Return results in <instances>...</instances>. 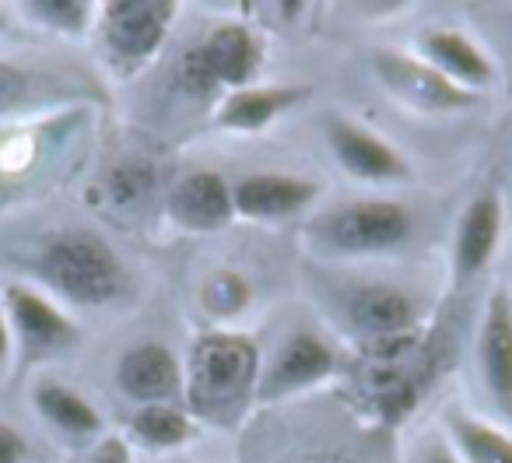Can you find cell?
Here are the masks:
<instances>
[{"mask_svg": "<svg viewBox=\"0 0 512 463\" xmlns=\"http://www.w3.org/2000/svg\"><path fill=\"white\" fill-rule=\"evenodd\" d=\"M36 271L53 295L78 306H109L127 292L120 253L92 228H64L46 239Z\"/></svg>", "mask_w": 512, "mask_h": 463, "instance_id": "obj_1", "label": "cell"}, {"mask_svg": "<svg viewBox=\"0 0 512 463\" xmlns=\"http://www.w3.org/2000/svg\"><path fill=\"white\" fill-rule=\"evenodd\" d=\"M260 376V351L246 334L211 330L197 337L183 369V397L193 411L221 414L253 397Z\"/></svg>", "mask_w": 512, "mask_h": 463, "instance_id": "obj_2", "label": "cell"}, {"mask_svg": "<svg viewBox=\"0 0 512 463\" xmlns=\"http://www.w3.org/2000/svg\"><path fill=\"white\" fill-rule=\"evenodd\" d=\"M306 232L330 257H379L411 243L414 218L400 200H351L316 214Z\"/></svg>", "mask_w": 512, "mask_h": 463, "instance_id": "obj_3", "label": "cell"}, {"mask_svg": "<svg viewBox=\"0 0 512 463\" xmlns=\"http://www.w3.org/2000/svg\"><path fill=\"white\" fill-rule=\"evenodd\" d=\"M264 64V43L253 29L239 22L214 25L204 43L193 46L179 60V85L190 95H211L218 88L239 92L249 88Z\"/></svg>", "mask_w": 512, "mask_h": 463, "instance_id": "obj_4", "label": "cell"}, {"mask_svg": "<svg viewBox=\"0 0 512 463\" xmlns=\"http://www.w3.org/2000/svg\"><path fill=\"white\" fill-rule=\"evenodd\" d=\"M334 309L351 334L362 341H407L421 323V302L407 288L390 281H355L341 285Z\"/></svg>", "mask_w": 512, "mask_h": 463, "instance_id": "obj_5", "label": "cell"}, {"mask_svg": "<svg viewBox=\"0 0 512 463\" xmlns=\"http://www.w3.org/2000/svg\"><path fill=\"white\" fill-rule=\"evenodd\" d=\"M372 74L393 99L404 102L407 109H418V113H460V109L477 106V99H481V95L463 92L460 85L442 78L418 53L376 50L372 53Z\"/></svg>", "mask_w": 512, "mask_h": 463, "instance_id": "obj_6", "label": "cell"}, {"mask_svg": "<svg viewBox=\"0 0 512 463\" xmlns=\"http://www.w3.org/2000/svg\"><path fill=\"white\" fill-rule=\"evenodd\" d=\"M4 309H8L11 337L18 341V348H22V355L29 362H43V358L78 348L81 327L39 288L11 281L4 288Z\"/></svg>", "mask_w": 512, "mask_h": 463, "instance_id": "obj_7", "label": "cell"}, {"mask_svg": "<svg viewBox=\"0 0 512 463\" xmlns=\"http://www.w3.org/2000/svg\"><path fill=\"white\" fill-rule=\"evenodd\" d=\"M176 22V4L169 0H113L99 15V32L109 57L120 64H148L162 50Z\"/></svg>", "mask_w": 512, "mask_h": 463, "instance_id": "obj_8", "label": "cell"}, {"mask_svg": "<svg viewBox=\"0 0 512 463\" xmlns=\"http://www.w3.org/2000/svg\"><path fill=\"white\" fill-rule=\"evenodd\" d=\"M334 369H337V351L320 334H313V330H295V334H288L281 341V348L274 351L271 362L260 369L253 400L274 404V400L295 397V393L330 379Z\"/></svg>", "mask_w": 512, "mask_h": 463, "instance_id": "obj_9", "label": "cell"}, {"mask_svg": "<svg viewBox=\"0 0 512 463\" xmlns=\"http://www.w3.org/2000/svg\"><path fill=\"white\" fill-rule=\"evenodd\" d=\"M474 358L491 411L512 425V295L502 285L491 288L484 302Z\"/></svg>", "mask_w": 512, "mask_h": 463, "instance_id": "obj_10", "label": "cell"}, {"mask_svg": "<svg viewBox=\"0 0 512 463\" xmlns=\"http://www.w3.org/2000/svg\"><path fill=\"white\" fill-rule=\"evenodd\" d=\"M113 379L127 400L137 407L148 404H176L183 397V365L176 351L162 341H141L120 355L113 369Z\"/></svg>", "mask_w": 512, "mask_h": 463, "instance_id": "obj_11", "label": "cell"}, {"mask_svg": "<svg viewBox=\"0 0 512 463\" xmlns=\"http://www.w3.org/2000/svg\"><path fill=\"white\" fill-rule=\"evenodd\" d=\"M323 134H327V144L334 151L337 165L344 172H351L355 179H365V183H404L411 176L404 155L379 134L358 127L355 120L327 116Z\"/></svg>", "mask_w": 512, "mask_h": 463, "instance_id": "obj_12", "label": "cell"}, {"mask_svg": "<svg viewBox=\"0 0 512 463\" xmlns=\"http://www.w3.org/2000/svg\"><path fill=\"white\" fill-rule=\"evenodd\" d=\"M505 228V207L495 190H481L467 200L453 239V278L456 285L481 278V271L498 253Z\"/></svg>", "mask_w": 512, "mask_h": 463, "instance_id": "obj_13", "label": "cell"}, {"mask_svg": "<svg viewBox=\"0 0 512 463\" xmlns=\"http://www.w3.org/2000/svg\"><path fill=\"white\" fill-rule=\"evenodd\" d=\"M320 183L295 172H249L232 186L235 214L249 221H281L295 218L316 204Z\"/></svg>", "mask_w": 512, "mask_h": 463, "instance_id": "obj_14", "label": "cell"}, {"mask_svg": "<svg viewBox=\"0 0 512 463\" xmlns=\"http://www.w3.org/2000/svg\"><path fill=\"white\" fill-rule=\"evenodd\" d=\"M169 218L186 232H218L235 218L232 186L214 169L186 172L169 190Z\"/></svg>", "mask_w": 512, "mask_h": 463, "instance_id": "obj_15", "label": "cell"}, {"mask_svg": "<svg viewBox=\"0 0 512 463\" xmlns=\"http://www.w3.org/2000/svg\"><path fill=\"white\" fill-rule=\"evenodd\" d=\"M418 57L432 64L442 78L460 85L463 92H488L498 81L495 60L481 50L470 36L456 29H428L418 36Z\"/></svg>", "mask_w": 512, "mask_h": 463, "instance_id": "obj_16", "label": "cell"}, {"mask_svg": "<svg viewBox=\"0 0 512 463\" xmlns=\"http://www.w3.org/2000/svg\"><path fill=\"white\" fill-rule=\"evenodd\" d=\"M306 95V88H267V85H249L239 92H228L214 106V123L235 134H256L267 130L285 109Z\"/></svg>", "mask_w": 512, "mask_h": 463, "instance_id": "obj_17", "label": "cell"}, {"mask_svg": "<svg viewBox=\"0 0 512 463\" xmlns=\"http://www.w3.org/2000/svg\"><path fill=\"white\" fill-rule=\"evenodd\" d=\"M446 439L463 463H512V435L460 407L446 414Z\"/></svg>", "mask_w": 512, "mask_h": 463, "instance_id": "obj_18", "label": "cell"}, {"mask_svg": "<svg viewBox=\"0 0 512 463\" xmlns=\"http://www.w3.org/2000/svg\"><path fill=\"white\" fill-rule=\"evenodd\" d=\"M36 407L57 432L71 435V439H92L102 432V414L95 411L92 400L57 379L36 386Z\"/></svg>", "mask_w": 512, "mask_h": 463, "instance_id": "obj_19", "label": "cell"}, {"mask_svg": "<svg viewBox=\"0 0 512 463\" xmlns=\"http://www.w3.org/2000/svg\"><path fill=\"white\" fill-rule=\"evenodd\" d=\"M130 432H134L144 446L169 449V446H183V442L190 439L193 421L179 404H148L134 411Z\"/></svg>", "mask_w": 512, "mask_h": 463, "instance_id": "obj_20", "label": "cell"}, {"mask_svg": "<svg viewBox=\"0 0 512 463\" xmlns=\"http://www.w3.org/2000/svg\"><path fill=\"white\" fill-rule=\"evenodd\" d=\"M253 302V288L239 271H214L200 281V309L211 320H235Z\"/></svg>", "mask_w": 512, "mask_h": 463, "instance_id": "obj_21", "label": "cell"}, {"mask_svg": "<svg viewBox=\"0 0 512 463\" xmlns=\"http://www.w3.org/2000/svg\"><path fill=\"white\" fill-rule=\"evenodd\" d=\"M25 15H29V22L50 32L85 36L92 25V4H85V0H32V4H25Z\"/></svg>", "mask_w": 512, "mask_h": 463, "instance_id": "obj_22", "label": "cell"}, {"mask_svg": "<svg viewBox=\"0 0 512 463\" xmlns=\"http://www.w3.org/2000/svg\"><path fill=\"white\" fill-rule=\"evenodd\" d=\"M151 190H155V169L148 162H137V158L120 162L106 179L109 200L120 207H137L141 200L151 197Z\"/></svg>", "mask_w": 512, "mask_h": 463, "instance_id": "obj_23", "label": "cell"}, {"mask_svg": "<svg viewBox=\"0 0 512 463\" xmlns=\"http://www.w3.org/2000/svg\"><path fill=\"white\" fill-rule=\"evenodd\" d=\"M29 85H32V78L22 67L0 60V116L15 113V109L29 99Z\"/></svg>", "mask_w": 512, "mask_h": 463, "instance_id": "obj_24", "label": "cell"}, {"mask_svg": "<svg viewBox=\"0 0 512 463\" xmlns=\"http://www.w3.org/2000/svg\"><path fill=\"white\" fill-rule=\"evenodd\" d=\"M411 463H463L460 456H456L453 442L446 439V432H428L425 439L418 442V449H414V460Z\"/></svg>", "mask_w": 512, "mask_h": 463, "instance_id": "obj_25", "label": "cell"}, {"mask_svg": "<svg viewBox=\"0 0 512 463\" xmlns=\"http://www.w3.org/2000/svg\"><path fill=\"white\" fill-rule=\"evenodd\" d=\"M0 463H32L29 439L8 421H0Z\"/></svg>", "mask_w": 512, "mask_h": 463, "instance_id": "obj_26", "label": "cell"}, {"mask_svg": "<svg viewBox=\"0 0 512 463\" xmlns=\"http://www.w3.org/2000/svg\"><path fill=\"white\" fill-rule=\"evenodd\" d=\"M88 463H130L127 442L116 439V435H106V439L92 449V460H88Z\"/></svg>", "mask_w": 512, "mask_h": 463, "instance_id": "obj_27", "label": "cell"}, {"mask_svg": "<svg viewBox=\"0 0 512 463\" xmlns=\"http://www.w3.org/2000/svg\"><path fill=\"white\" fill-rule=\"evenodd\" d=\"M11 351H15V337H11L8 309H4V295H0V369H8Z\"/></svg>", "mask_w": 512, "mask_h": 463, "instance_id": "obj_28", "label": "cell"}]
</instances>
